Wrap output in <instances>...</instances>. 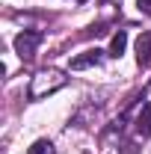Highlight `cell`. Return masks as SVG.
<instances>
[{
    "instance_id": "1",
    "label": "cell",
    "mask_w": 151,
    "mask_h": 154,
    "mask_svg": "<svg viewBox=\"0 0 151 154\" xmlns=\"http://www.w3.org/2000/svg\"><path fill=\"white\" fill-rule=\"evenodd\" d=\"M62 86H65V77L59 74V71H39L33 77V83H30V98L51 95V92H57Z\"/></svg>"
},
{
    "instance_id": "2",
    "label": "cell",
    "mask_w": 151,
    "mask_h": 154,
    "mask_svg": "<svg viewBox=\"0 0 151 154\" xmlns=\"http://www.w3.org/2000/svg\"><path fill=\"white\" fill-rule=\"evenodd\" d=\"M39 45H42V30H24V33L15 36V54L21 59H30Z\"/></svg>"
},
{
    "instance_id": "3",
    "label": "cell",
    "mask_w": 151,
    "mask_h": 154,
    "mask_svg": "<svg viewBox=\"0 0 151 154\" xmlns=\"http://www.w3.org/2000/svg\"><path fill=\"white\" fill-rule=\"evenodd\" d=\"M101 59H104V51H86V54H80V57L71 59V71H83V68H92V65H101Z\"/></svg>"
},
{
    "instance_id": "4",
    "label": "cell",
    "mask_w": 151,
    "mask_h": 154,
    "mask_svg": "<svg viewBox=\"0 0 151 154\" xmlns=\"http://www.w3.org/2000/svg\"><path fill=\"white\" fill-rule=\"evenodd\" d=\"M136 62L139 65H148L151 62V30L139 33V38H136Z\"/></svg>"
},
{
    "instance_id": "5",
    "label": "cell",
    "mask_w": 151,
    "mask_h": 154,
    "mask_svg": "<svg viewBox=\"0 0 151 154\" xmlns=\"http://www.w3.org/2000/svg\"><path fill=\"white\" fill-rule=\"evenodd\" d=\"M136 134L139 136H151V104H142V110L136 116Z\"/></svg>"
},
{
    "instance_id": "6",
    "label": "cell",
    "mask_w": 151,
    "mask_h": 154,
    "mask_svg": "<svg viewBox=\"0 0 151 154\" xmlns=\"http://www.w3.org/2000/svg\"><path fill=\"white\" fill-rule=\"evenodd\" d=\"M125 48H128V33H125V30H119V33L110 38V51H107V54H110V57H122V54H125Z\"/></svg>"
},
{
    "instance_id": "7",
    "label": "cell",
    "mask_w": 151,
    "mask_h": 154,
    "mask_svg": "<svg viewBox=\"0 0 151 154\" xmlns=\"http://www.w3.org/2000/svg\"><path fill=\"white\" fill-rule=\"evenodd\" d=\"M27 154H57V148H54L51 139H36V142L27 148Z\"/></svg>"
},
{
    "instance_id": "8",
    "label": "cell",
    "mask_w": 151,
    "mask_h": 154,
    "mask_svg": "<svg viewBox=\"0 0 151 154\" xmlns=\"http://www.w3.org/2000/svg\"><path fill=\"white\" fill-rule=\"evenodd\" d=\"M136 6H139L142 15H151V0H136Z\"/></svg>"
}]
</instances>
